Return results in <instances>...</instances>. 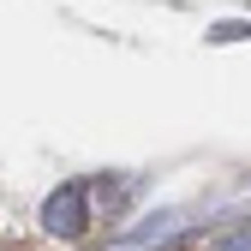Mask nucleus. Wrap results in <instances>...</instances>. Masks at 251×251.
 I'll use <instances>...</instances> for the list:
<instances>
[{
	"instance_id": "nucleus-2",
	"label": "nucleus",
	"mask_w": 251,
	"mask_h": 251,
	"mask_svg": "<svg viewBox=\"0 0 251 251\" xmlns=\"http://www.w3.org/2000/svg\"><path fill=\"white\" fill-rule=\"evenodd\" d=\"M209 251H251V222H239V227H227V233L215 239Z\"/></svg>"
},
{
	"instance_id": "nucleus-1",
	"label": "nucleus",
	"mask_w": 251,
	"mask_h": 251,
	"mask_svg": "<svg viewBox=\"0 0 251 251\" xmlns=\"http://www.w3.org/2000/svg\"><path fill=\"white\" fill-rule=\"evenodd\" d=\"M90 185H60V192L48 198V209H42V222H48V233H66V239H78L84 227H90Z\"/></svg>"
}]
</instances>
